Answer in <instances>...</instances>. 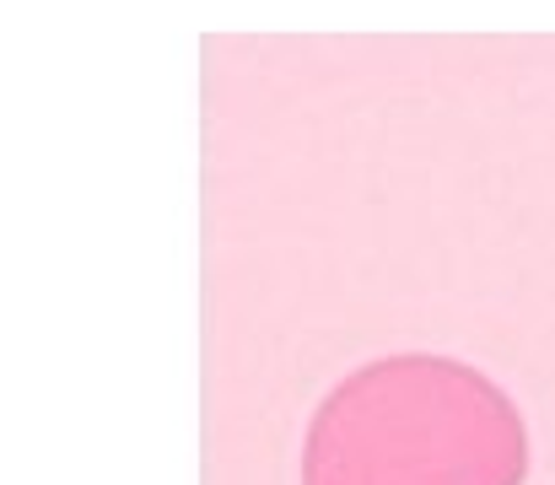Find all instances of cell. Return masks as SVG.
I'll return each mask as SVG.
<instances>
[{
    "label": "cell",
    "instance_id": "cell-1",
    "mask_svg": "<svg viewBox=\"0 0 555 485\" xmlns=\"http://www.w3.org/2000/svg\"><path fill=\"white\" fill-rule=\"evenodd\" d=\"M529 437L475 367L393 356L346 378L313 416L302 485H518Z\"/></svg>",
    "mask_w": 555,
    "mask_h": 485
}]
</instances>
